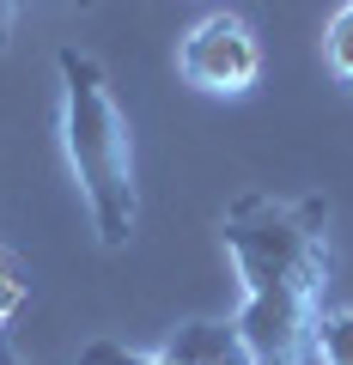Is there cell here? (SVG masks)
<instances>
[{"instance_id": "5b68a950", "label": "cell", "mask_w": 353, "mask_h": 365, "mask_svg": "<svg viewBox=\"0 0 353 365\" xmlns=\"http://www.w3.org/2000/svg\"><path fill=\"white\" fill-rule=\"evenodd\" d=\"M311 359L317 365H353V304L317 311V323H311Z\"/></svg>"}, {"instance_id": "ba28073f", "label": "cell", "mask_w": 353, "mask_h": 365, "mask_svg": "<svg viewBox=\"0 0 353 365\" xmlns=\"http://www.w3.org/2000/svg\"><path fill=\"white\" fill-rule=\"evenodd\" d=\"M79 365H170L165 353H128L116 341H92V347L79 353Z\"/></svg>"}, {"instance_id": "3957f363", "label": "cell", "mask_w": 353, "mask_h": 365, "mask_svg": "<svg viewBox=\"0 0 353 365\" xmlns=\"http://www.w3.org/2000/svg\"><path fill=\"white\" fill-rule=\"evenodd\" d=\"M177 73H183V86L208 91V98H244V91H256L262 43L250 31V19L225 13V6L195 19L183 31V43H177Z\"/></svg>"}, {"instance_id": "277c9868", "label": "cell", "mask_w": 353, "mask_h": 365, "mask_svg": "<svg viewBox=\"0 0 353 365\" xmlns=\"http://www.w3.org/2000/svg\"><path fill=\"white\" fill-rule=\"evenodd\" d=\"M158 353L170 365H256L237 317H195V323H183Z\"/></svg>"}, {"instance_id": "9c48e42d", "label": "cell", "mask_w": 353, "mask_h": 365, "mask_svg": "<svg viewBox=\"0 0 353 365\" xmlns=\"http://www.w3.org/2000/svg\"><path fill=\"white\" fill-rule=\"evenodd\" d=\"M19 13H25V0H0V49L13 43V31H19Z\"/></svg>"}, {"instance_id": "7a4b0ae2", "label": "cell", "mask_w": 353, "mask_h": 365, "mask_svg": "<svg viewBox=\"0 0 353 365\" xmlns=\"http://www.w3.org/2000/svg\"><path fill=\"white\" fill-rule=\"evenodd\" d=\"M61 67V146L86 207H92V232L104 250H122L140 225V182H134V128L128 110L116 104L104 61L67 43L55 55Z\"/></svg>"}, {"instance_id": "52a82bcc", "label": "cell", "mask_w": 353, "mask_h": 365, "mask_svg": "<svg viewBox=\"0 0 353 365\" xmlns=\"http://www.w3.org/2000/svg\"><path fill=\"white\" fill-rule=\"evenodd\" d=\"M25 292H31L25 262H19V250H13V244H0V329H6L19 311H25Z\"/></svg>"}, {"instance_id": "6da1fadb", "label": "cell", "mask_w": 353, "mask_h": 365, "mask_svg": "<svg viewBox=\"0 0 353 365\" xmlns=\"http://www.w3.org/2000/svg\"><path fill=\"white\" fill-rule=\"evenodd\" d=\"M220 237L244 280L237 329L256 365H305L329 287V201L256 189L220 213Z\"/></svg>"}, {"instance_id": "30bf717a", "label": "cell", "mask_w": 353, "mask_h": 365, "mask_svg": "<svg viewBox=\"0 0 353 365\" xmlns=\"http://www.w3.org/2000/svg\"><path fill=\"white\" fill-rule=\"evenodd\" d=\"M0 365H31V359H25V353H19V347H13V341H6V329H0Z\"/></svg>"}, {"instance_id": "8992f818", "label": "cell", "mask_w": 353, "mask_h": 365, "mask_svg": "<svg viewBox=\"0 0 353 365\" xmlns=\"http://www.w3.org/2000/svg\"><path fill=\"white\" fill-rule=\"evenodd\" d=\"M323 61L341 86H353V0L335 6V19L323 25Z\"/></svg>"}]
</instances>
